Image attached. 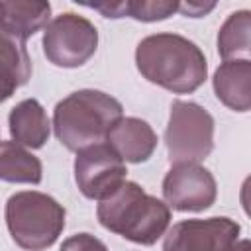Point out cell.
I'll return each instance as SVG.
<instances>
[{
    "label": "cell",
    "mask_w": 251,
    "mask_h": 251,
    "mask_svg": "<svg viewBox=\"0 0 251 251\" xmlns=\"http://www.w3.org/2000/svg\"><path fill=\"white\" fill-rule=\"evenodd\" d=\"M12 141L25 149H41L51 133V122L45 108L35 98H25L10 110L8 116Z\"/></svg>",
    "instance_id": "13"
},
{
    "label": "cell",
    "mask_w": 251,
    "mask_h": 251,
    "mask_svg": "<svg viewBox=\"0 0 251 251\" xmlns=\"http://www.w3.org/2000/svg\"><path fill=\"white\" fill-rule=\"evenodd\" d=\"M135 67L141 76L169 92L190 94L208 76L202 49L178 33H153L135 47Z\"/></svg>",
    "instance_id": "1"
},
{
    "label": "cell",
    "mask_w": 251,
    "mask_h": 251,
    "mask_svg": "<svg viewBox=\"0 0 251 251\" xmlns=\"http://www.w3.org/2000/svg\"><path fill=\"white\" fill-rule=\"evenodd\" d=\"M214 126L212 114L200 104L175 100L165 129L171 165L202 163L214 149Z\"/></svg>",
    "instance_id": "5"
},
{
    "label": "cell",
    "mask_w": 251,
    "mask_h": 251,
    "mask_svg": "<svg viewBox=\"0 0 251 251\" xmlns=\"http://www.w3.org/2000/svg\"><path fill=\"white\" fill-rule=\"evenodd\" d=\"M43 178L41 161L16 141H0V180L39 184Z\"/></svg>",
    "instance_id": "14"
},
{
    "label": "cell",
    "mask_w": 251,
    "mask_h": 251,
    "mask_svg": "<svg viewBox=\"0 0 251 251\" xmlns=\"http://www.w3.org/2000/svg\"><path fill=\"white\" fill-rule=\"evenodd\" d=\"M43 55L47 61L61 69L82 67L98 47L96 25L75 12L55 16L43 29Z\"/></svg>",
    "instance_id": "6"
},
{
    "label": "cell",
    "mask_w": 251,
    "mask_h": 251,
    "mask_svg": "<svg viewBox=\"0 0 251 251\" xmlns=\"http://www.w3.org/2000/svg\"><path fill=\"white\" fill-rule=\"evenodd\" d=\"M65 208L49 194L22 190L6 202V226L14 243L25 251L51 247L65 227Z\"/></svg>",
    "instance_id": "4"
},
{
    "label": "cell",
    "mask_w": 251,
    "mask_h": 251,
    "mask_svg": "<svg viewBox=\"0 0 251 251\" xmlns=\"http://www.w3.org/2000/svg\"><path fill=\"white\" fill-rule=\"evenodd\" d=\"M216 4H202V2H178V12L186 18H202L212 12Z\"/></svg>",
    "instance_id": "19"
},
{
    "label": "cell",
    "mask_w": 251,
    "mask_h": 251,
    "mask_svg": "<svg viewBox=\"0 0 251 251\" xmlns=\"http://www.w3.org/2000/svg\"><path fill=\"white\" fill-rule=\"evenodd\" d=\"M96 216L102 227L139 245L157 243L171 224V208L131 180L122 182L110 196L102 198Z\"/></svg>",
    "instance_id": "2"
},
{
    "label": "cell",
    "mask_w": 251,
    "mask_h": 251,
    "mask_svg": "<svg viewBox=\"0 0 251 251\" xmlns=\"http://www.w3.org/2000/svg\"><path fill=\"white\" fill-rule=\"evenodd\" d=\"M178 12V2L169 0H127L126 16L137 22H161Z\"/></svg>",
    "instance_id": "17"
},
{
    "label": "cell",
    "mask_w": 251,
    "mask_h": 251,
    "mask_svg": "<svg viewBox=\"0 0 251 251\" xmlns=\"http://www.w3.org/2000/svg\"><path fill=\"white\" fill-rule=\"evenodd\" d=\"M249 249H251V245H249L247 239H241V241H237V243L231 247V251H249Z\"/></svg>",
    "instance_id": "22"
},
{
    "label": "cell",
    "mask_w": 251,
    "mask_h": 251,
    "mask_svg": "<svg viewBox=\"0 0 251 251\" xmlns=\"http://www.w3.org/2000/svg\"><path fill=\"white\" fill-rule=\"evenodd\" d=\"M239 229V224L226 216L182 220L167 229L163 251H231Z\"/></svg>",
    "instance_id": "9"
},
{
    "label": "cell",
    "mask_w": 251,
    "mask_h": 251,
    "mask_svg": "<svg viewBox=\"0 0 251 251\" xmlns=\"http://www.w3.org/2000/svg\"><path fill=\"white\" fill-rule=\"evenodd\" d=\"M251 45V12L237 10L227 16L218 31V53L224 61L247 59Z\"/></svg>",
    "instance_id": "15"
},
{
    "label": "cell",
    "mask_w": 251,
    "mask_h": 251,
    "mask_svg": "<svg viewBox=\"0 0 251 251\" xmlns=\"http://www.w3.org/2000/svg\"><path fill=\"white\" fill-rule=\"evenodd\" d=\"M61 251H108L106 245L90 233H75L63 241Z\"/></svg>",
    "instance_id": "18"
},
{
    "label": "cell",
    "mask_w": 251,
    "mask_h": 251,
    "mask_svg": "<svg viewBox=\"0 0 251 251\" xmlns=\"http://www.w3.org/2000/svg\"><path fill=\"white\" fill-rule=\"evenodd\" d=\"M218 196L214 175L200 163H176L163 178L165 204L176 212L208 210Z\"/></svg>",
    "instance_id": "8"
},
{
    "label": "cell",
    "mask_w": 251,
    "mask_h": 251,
    "mask_svg": "<svg viewBox=\"0 0 251 251\" xmlns=\"http://www.w3.org/2000/svg\"><path fill=\"white\" fill-rule=\"evenodd\" d=\"M16 88H18V86H16L10 78H6V76L0 73V104L6 102V100L16 92Z\"/></svg>",
    "instance_id": "21"
},
{
    "label": "cell",
    "mask_w": 251,
    "mask_h": 251,
    "mask_svg": "<svg viewBox=\"0 0 251 251\" xmlns=\"http://www.w3.org/2000/svg\"><path fill=\"white\" fill-rule=\"evenodd\" d=\"M124 116L122 104L94 88L71 92L53 110V131L69 151L100 143L110 127Z\"/></svg>",
    "instance_id": "3"
},
{
    "label": "cell",
    "mask_w": 251,
    "mask_h": 251,
    "mask_svg": "<svg viewBox=\"0 0 251 251\" xmlns=\"http://www.w3.org/2000/svg\"><path fill=\"white\" fill-rule=\"evenodd\" d=\"M51 22V4L45 0H0V31L27 41Z\"/></svg>",
    "instance_id": "11"
},
{
    "label": "cell",
    "mask_w": 251,
    "mask_h": 251,
    "mask_svg": "<svg viewBox=\"0 0 251 251\" xmlns=\"http://www.w3.org/2000/svg\"><path fill=\"white\" fill-rule=\"evenodd\" d=\"M0 73L16 86L25 84L31 78V59L25 49V41L16 39L0 31Z\"/></svg>",
    "instance_id": "16"
},
{
    "label": "cell",
    "mask_w": 251,
    "mask_h": 251,
    "mask_svg": "<svg viewBox=\"0 0 251 251\" xmlns=\"http://www.w3.org/2000/svg\"><path fill=\"white\" fill-rule=\"evenodd\" d=\"M104 141L124 163H145L157 149V133L155 129L141 118H120Z\"/></svg>",
    "instance_id": "10"
},
{
    "label": "cell",
    "mask_w": 251,
    "mask_h": 251,
    "mask_svg": "<svg viewBox=\"0 0 251 251\" xmlns=\"http://www.w3.org/2000/svg\"><path fill=\"white\" fill-rule=\"evenodd\" d=\"M104 18H126V2H110V4H88Z\"/></svg>",
    "instance_id": "20"
},
{
    "label": "cell",
    "mask_w": 251,
    "mask_h": 251,
    "mask_svg": "<svg viewBox=\"0 0 251 251\" xmlns=\"http://www.w3.org/2000/svg\"><path fill=\"white\" fill-rule=\"evenodd\" d=\"M218 100L233 112H249L251 108V61H224L212 78Z\"/></svg>",
    "instance_id": "12"
},
{
    "label": "cell",
    "mask_w": 251,
    "mask_h": 251,
    "mask_svg": "<svg viewBox=\"0 0 251 251\" xmlns=\"http://www.w3.org/2000/svg\"><path fill=\"white\" fill-rule=\"evenodd\" d=\"M126 163L110 149L106 141L88 145L76 151L75 182L78 190L90 200L110 196L127 178Z\"/></svg>",
    "instance_id": "7"
}]
</instances>
